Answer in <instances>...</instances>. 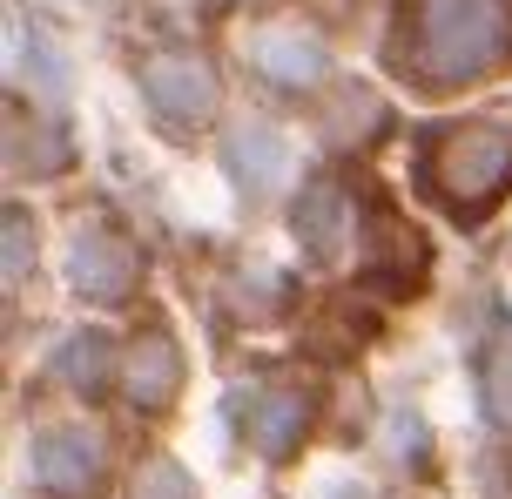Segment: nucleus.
Returning a JSON list of instances; mask_svg holds the SVG:
<instances>
[{
    "label": "nucleus",
    "mask_w": 512,
    "mask_h": 499,
    "mask_svg": "<svg viewBox=\"0 0 512 499\" xmlns=\"http://www.w3.org/2000/svg\"><path fill=\"white\" fill-rule=\"evenodd\" d=\"M27 270V216H7V277Z\"/></svg>",
    "instance_id": "ddd939ff"
},
{
    "label": "nucleus",
    "mask_w": 512,
    "mask_h": 499,
    "mask_svg": "<svg viewBox=\"0 0 512 499\" xmlns=\"http://www.w3.org/2000/svg\"><path fill=\"white\" fill-rule=\"evenodd\" d=\"M512 48L506 0H418L411 14V61L432 81H472Z\"/></svg>",
    "instance_id": "f257e3e1"
},
{
    "label": "nucleus",
    "mask_w": 512,
    "mask_h": 499,
    "mask_svg": "<svg viewBox=\"0 0 512 499\" xmlns=\"http://www.w3.org/2000/svg\"><path fill=\"white\" fill-rule=\"evenodd\" d=\"M128 499H189V479L176 473V466H149V473L135 479V493Z\"/></svg>",
    "instance_id": "f8f14e48"
},
{
    "label": "nucleus",
    "mask_w": 512,
    "mask_h": 499,
    "mask_svg": "<svg viewBox=\"0 0 512 499\" xmlns=\"http://www.w3.org/2000/svg\"><path fill=\"white\" fill-rule=\"evenodd\" d=\"M122 378H128V398H142V405H162L169 385L182 378V358L169 338H135L122 358Z\"/></svg>",
    "instance_id": "423d86ee"
},
{
    "label": "nucleus",
    "mask_w": 512,
    "mask_h": 499,
    "mask_svg": "<svg viewBox=\"0 0 512 499\" xmlns=\"http://www.w3.org/2000/svg\"><path fill=\"white\" fill-rule=\"evenodd\" d=\"M256 61H263L270 81H297V88L324 75V54L310 41H297V34H256Z\"/></svg>",
    "instance_id": "1a4fd4ad"
},
{
    "label": "nucleus",
    "mask_w": 512,
    "mask_h": 499,
    "mask_svg": "<svg viewBox=\"0 0 512 499\" xmlns=\"http://www.w3.org/2000/svg\"><path fill=\"white\" fill-rule=\"evenodd\" d=\"M34 473H41V486H54V493H88V486L102 479L95 432H48V439L34 446Z\"/></svg>",
    "instance_id": "39448f33"
},
{
    "label": "nucleus",
    "mask_w": 512,
    "mask_h": 499,
    "mask_svg": "<svg viewBox=\"0 0 512 499\" xmlns=\"http://www.w3.org/2000/svg\"><path fill=\"white\" fill-rule=\"evenodd\" d=\"M297 425H304V398L270 392V398H263V412L250 419V432H256V446H263V452H283L290 439H297Z\"/></svg>",
    "instance_id": "9d476101"
},
{
    "label": "nucleus",
    "mask_w": 512,
    "mask_h": 499,
    "mask_svg": "<svg viewBox=\"0 0 512 499\" xmlns=\"http://www.w3.org/2000/svg\"><path fill=\"white\" fill-rule=\"evenodd\" d=\"M344 189L337 183H317V189H304L297 196V230H304V243L317 250V257H337L344 250Z\"/></svg>",
    "instance_id": "6e6552de"
},
{
    "label": "nucleus",
    "mask_w": 512,
    "mask_h": 499,
    "mask_svg": "<svg viewBox=\"0 0 512 499\" xmlns=\"http://www.w3.org/2000/svg\"><path fill=\"white\" fill-rule=\"evenodd\" d=\"M486 398L499 419H512V331L492 344V365H486Z\"/></svg>",
    "instance_id": "9b49d317"
},
{
    "label": "nucleus",
    "mask_w": 512,
    "mask_h": 499,
    "mask_svg": "<svg viewBox=\"0 0 512 499\" xmlns=\"http://www.w3.org/2000/svg\"><path fill=\"white\" fill-rule=\"evenodd\" d=\"M432 183L452 210H486L492 196L512 183V122H472L438 142Z\"/></svg>",
    "instance_id": "f03ea898"
},
{
    "label": "nucleus",
    "mask_w": 512,
    "mask_h": 499,
    "mask_svg": "<svg viewBox=\"0 0 512 499\" xmlns=\"http://www.w3.org/2000/svg\"><path fill=\"white\" fill-rule=\"evenodd\" d=\"M142 95H149L169 122H196L216 108V81H209L203 61H149L142 68Z\"/></svg>",
    "instance_id": "20e7f679"
},
{
    "label": "nucleus",
    "mask_w": 512,
    "mask_h": 499,
    "mask_svg": "<svg viewBox=\"0 0 512 499\" xmlns=\"http://www.w3.org/2000/svg\"><path fill=\"white\" fill-rule=\"evenodd\" d=\"M68 277H75V290H88V297H122L128 284H135V250H128L115 230H81L75 250H68Z\"/></svg>",
    "instance_id": "7ed1b4c3"
},
{
    "label": "nucleus",
    "mask_w": 512,
    "mask_h": 499,
    "mask_svg": "<svg viewBox=\"0 0 512 499\" xmlns=\"http://www.w3.org/2000/svg\"><path fill=\"white\" fill-rule=\"evenodd\" d=\"M230 169L243 176V189H277L283 169H290V149H283V135L243 122V129L230 135Z\"/></svg>",
    "instance_id": "0eeeda50"
}]
</instances>
